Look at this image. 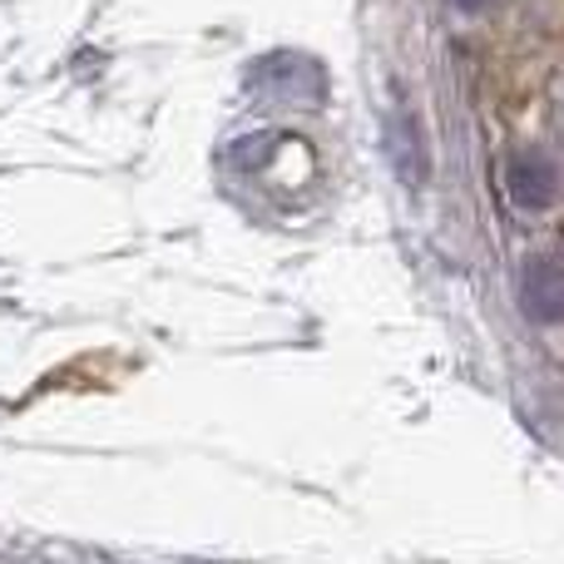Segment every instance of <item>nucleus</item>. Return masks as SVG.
<instances>
[{
	"label": "nucleus",
	"instance_id": "f257e3e1",
	"mask_svg": "<svg viewBox=\"0 0 564 564\" xmlns=\"http://www.w3.org/2000/svg\"><path fill=\"white\" fill-rule=\"evenodd\" d=\"M530 278H540V288H535V282H525V297L535 302V317L550 322L560 312V273H555V263H540Z\"/></svg>",
	"mask_w": 564,
	"mask_h": 564
},
{
	"label": "nucleus",
	"instance_id": "f03ea898",
	"mask_svg": "<svg viewBox=\"0 0 564 564\" xmlns=\"http://www.w3.org/2000/svg\"><path fill=\"white\" fill-rule=\"evenodd\" d=\"M456 6H466V10H476V6H486V0H456Z\"/></svg>",
	"mask_w": 564,
	"mask_h": 564
}]
</instances>
